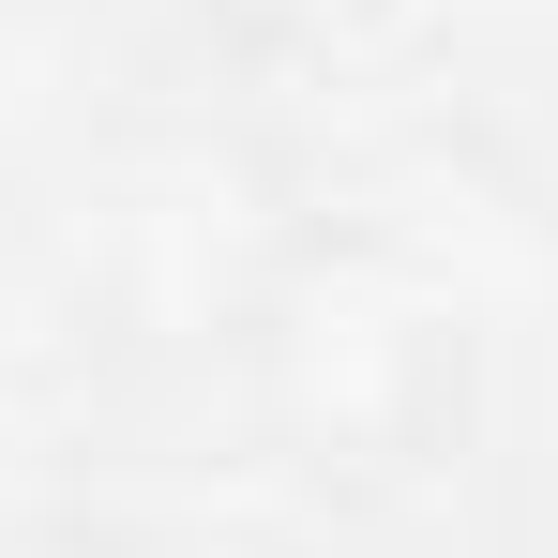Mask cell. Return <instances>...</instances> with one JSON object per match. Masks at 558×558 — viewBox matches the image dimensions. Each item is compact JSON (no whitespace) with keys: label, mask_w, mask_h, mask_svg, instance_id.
<instances>
[{"label":"cell","mask_w":558,"mask_h":558,"mask_svg":"<svg viewBox=\"0 0 558 558\" xmlns=\"http://www.w3.org/2000/svg\"><path fill=\"white\" fill-rule=\"evenodd\" d=\"M31 558H182V544H167V529H46Z\"/></svg>","instance_id":"cell-3"},{"label":"cell","mask_w":558,"mask_h":558,"mask_svg":"<svg viewBox=\"0 0 558 558\" xmlns=\"http://www.w3.org/2000/svg\"><path fill=\"white\" fill-rule=\"evenodd\" d=\"M211 31H242V46H272V61H317V46H363L392 0H196Z\"/></svg>","instance_id":"cell-2"},{"label":"cell","mask_w":558,"mask_h":558,"mask_svg":"<svg viewBox=\"0 0 558 558\" xmlns=\"http://www.w3.org/2000/svg\"><path fill=\"white\" fill-rule=\"evenodd\" d=\"M242 348L302 468H423L468 408V317L392 242H302L242 302Z\"/></svg>","instance_id":"cell-1"}]
</instances>
